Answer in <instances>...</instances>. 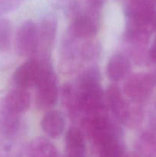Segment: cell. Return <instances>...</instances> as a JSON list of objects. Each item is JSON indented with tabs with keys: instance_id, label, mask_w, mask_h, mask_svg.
Segmentation results:
<instances>
[{
	"instance_id": "obj_15",
	"label": "cell",
	"mask_w": 156,
	"mask_h": 157,
	"mask_svg": "<svg viewBox=\"0 0 156 157\" xmlns=\"http://www.w3.org/2000/svg\"><path fill=\"white\" fill-rule=\"evenodd\" d=\"M97 157H123L125 147L122 136H115L103 141L95 147Z\"/></svg>"
},
{
	"instance_id": "obj_3",
	"label": "cell",
	"mask_w": 156,
	"mask_h": 157,
	"mask_svg": "<svg viewBox=\"0 0 156 157\" xmlns=\"http://www.w3.org/2000/svg\"><path fill=\"white\" fill-rule=\"evenodd\" d=\"M154 86L150 75L134 74L127 78L124 84V94L129 101L142 104L151 96Z\"/></svg>"
},
{
	"instance_id": "obj_14",
	"label": "cell",
	"mask_w": 156,
	"mask_h": 157,
	"mask_svg": "<svg viewBox=\"0 0 156 157\" xmlns=\"http://www.w3.org/2000/svg\"><path fill=\"white\" fill-rule=\"evenodd\" d=\"M134 153L138 157H156V136L151 132H142L135 143Z\"/></svg>"
},
{
	"instance_id": "obj_5",
	"label": "cell",
	"mask_w": 156,
	"mask_h": 157,
	"mask_svg": "<svg viewBox=\"0 0 156 157\" xmlns=\"http://www.w3.org/2000/svg\"><path fill=\"white\" fill-rule=\"evenodd\" d=\"M42 61L30 58L18 66L13 75V81L18 88L26 89L35 87L42 72Z\"/></svg>"
},
{
	"instance_id": "obj_16",
	"label": "cell",
	"mask_w": 156,
	"mask_h": 157,
	"mask_svg": "<svg viewBox=\"0 0 156 157\" xmlns=\"http://www.w3.org/2000/svg\"><path fill=\"white\" fill-rule=\"evenodd\" d=\"M62 101L70 116L76 117L82 113L80 106L78 90L73 84H64L62 88Z\"/></svg>"
},
{
	"instance_id": "obj_9",
	"label": "cell",
	"mask_w": 156,
	"mask_h": 157,
	"mask_svg": "<svg viewBox=\"0 0 156 157\" xmlns=\"http://www.w3.org/2000/svg\"><path fill=\"white\" fill-rule=\"evenodd\" d=\"M20 127V115L12 110L5 101L0 99V133L11 137L17 133Z\"/></svg>"
},
{
	"instance_id": "obj_4",
	"label": "cell",
	"mask_w": 156,
	"mask_h": 157,
	"mask_svg": "<svg viewBox=\"0 0 156 157\" xmlns=\"http://www.w3.org/2000/svg\"><path fill=\"white\" fill-rule=\"evenodd\" d=\"M39 48L38 25L32 20L24 21L15 36V48L21 56H31Z\"/></svg>"
},
{
	"instance_id": "obj_7",
	"label": "cell",
	"mask_w": 156,
	"mask_h": 157,
	"mask_svg": "<svg viewBox=\"0 0 156 157\" xmlns=\"http://www.w3.org/2000/svg\"><path fill=\"white\" fill-rule=\"evenodd\" d=\"M96 18L90 12L77 15L70 25L68 35L79 40L93 37L98 29Z\"/></svg>"
},
{
	"instance_id": "obj_8",
	"label": "cell",
	"mask_w": 156,
	"mask_h": 157,
	"mask_svg": "<svg viewBox=\"0 0 156 157\" xmlns=\"http://www.w3.org/2000/svg\"><path fill=\"white\" fill-rule=\"evenodd\" d=\"M131 70L132 64L129 57L122 52H115L107 62V76L114 82H119L128 78Z\"/></svg>"
},
{
	"instance_id": "obj_19",
	"label": "cell",
	"mask_w": 156,
	"mask_h": 157,
	"mask_svg": "<svg viewBox=\"0 0 156 157\" xmlns=\"http://www.w3.org/2000/svg\"><path fill=\"white\" fill-rule=\"evenodd\" d=\"M149 124L152 132L151 133L156 136V104L151 110L149 114Z\"/></svg>"
},
{
	"instance_id": "obj_2",
	"label": "cell",
	"mask_w": 156,
	"mask_h": 157,
	"mask_svg": "<svg viewBox=\"0 0 156 157\" xmlns=\"http://www.w3.org/2000/svg\"><path fill=\"white\" fill-rule=\"evenodd\" d=\"M43 64L41 78L36 87L35 102L40 109L50 108L58 102L59 97V89L58 80L52 64L47 57L41 59Z\"/></svg>"
},
{
	"instance_id": "obj_11",
	"label": "cell",
	"mask_w": 156,
	"mask_h": 157,
	"mask_svg": "<svg viewBox=\"0 0 156 157\" xmlns=\"http://www.w3.org/2000/svg\"><path fill=\"white\" fill-rule=\"evenodd\" d=\"M65 124L64 115L54 110L46 113L41 121V130L50 138H57L61 136L64 131Z\"/></svg>"
},
{
	"instance_id": "obj_17",
	"label": "cell",
	"mask_w": 156,
	"mask_h": 157,
	"mask_svg": "<svg viewBox=\"0 0 156 157\" xmlns=\"http://www.w3.org/2000/svg\"><path fill=\"white\" fill-rule=\"evenodd\" d=\"M28 157H59V154L50 141L44 138H38L31 144Z\"/></svg>"
},
{
	"instance_id": "obj_12",
	"label": "cell",
	"mask_w": 156,
	"mask_h": 157,
	"mask_svg": "<svg viewBox=\"0 0 156 157\" xmlns=\"http://www.w3.org/2000/svg\"><path fill=\"white\" fill-rule=\"evenodd\" d=\"M39 35V46L45 52L52 48L58 30V21L54 16H47L43 18L38 25Z\"/></svg>"
},
{
	"instance_id": "obj_6",
	"label": "cell",
	"mask_w": 156,
	"mask_h": 157,
	"mask_svg": "<svg viewBox=\"0 0 156 157\" xmlns=\"http://www.w3.org/2000/svg\"><path fill=\"white\" fill-rule=\"evenodd\" d=\"M106 107L114 117L116 122L125 126L129 108V101L124 97L119 87L110 85L105 93Z\"/></svg>"
},
{
	"instance_id": "obj_18",
	"label": "cell",
	"mask_w": 156,
	"mask_h": 157,
	"mask_svg": "<svg viewBox=\"0 0 156 157\" xmlns=\"http://www.w3.org/2000/svg\"><path fill=\"white\" fill-rule=\"evenodd\" d=\"M12 25L5 18L0 19V52L9 50L12 41Z\"/></svg>"
},
{
	"instance_id": "obj_10",
	"label": "cell",
	"mask_w": 156,
	"mask_h": 157,
	"mask_svg": "<svg viewBox=\"0 0 156 157\" xmlns=\"http://www.w3.org/2000/svg\"><path fill=\"white\" fill-rule=\"evenodd\" d=\"M65 157H87V147L83 132L70 127L65 136Z\"/></svg>"
},
{
	"instance_id": "obj_1",
	"label": "cell",
	"mask_w": 156,
	"mask_h": 157,
	"mask_svg": "<svg viewBox=\"0 0 156 157\" xmlns=\"http://www.w3.org/2000/svg\"><path fill=\"white\" fill-rule=\"evenodd\" d=\"M80 106L85 117L106 113L105 93L101 86V75L96 66L89 67L78 80Z\"/></svg>"
},
{
	"instance_id": "obj_13",
	"label": "cell",
	"mask_w": 156,
	"mask_h": 157,
	"mask_svg": "<svg viewBox=\"0 0 156 157\" xmlns=\"http://www.w3.org/2000/svg\"><path fill=\"white\" fill-rule=\"evenodd\" d=\"M3 98L7 105L19 115L27 111L30 107L31 96L24 89L18 87L11 90Z\"/></svg>"
}]
</instances>
